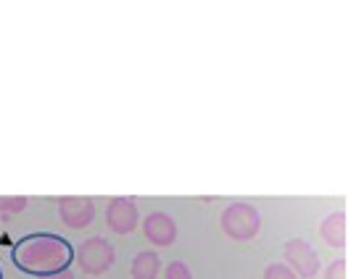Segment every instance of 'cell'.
Segmentation results:
<instances>
[{"mask_svg":"<svg viewBox=\"0 0 364 279\" xmlns=\"http://www.w3.org/2000/svg\"><path fill=\"white\" fill-rule=\"evenodd\" d=\"M74 261V251L69 240L50 232H35L21 237L14 245V263L18 271L32 277H50L58 271H66Z\"/></svg>","mask_w":364,"mask_h":279,"instance_id":"obj_1","label":"cell"},{"mask_svg":"<svg viewBox=\"0 0 364 279\" xmlns=\"http://www.w3.org/2000/svg\"><path fill=\"white\" fill-rule=\"evenodd\" d=\"M222 232L228 234L230 240H237V243H246V240H254L259 229H262V217L251 203H230L225 211H222Z\"/></svg>","mask_w":364,"mask_h":279,"instance_id":"obj_2","label":"cell"},{"mask_svg":"<svg viewBox=\"0 0 364 279\" xmlns=\"http://www.w3.org/2000/svg\"><path fill=\"white\" fill-rule=\"evenodd\" d=\"M117 261V251H114V245L109 240H103V237H90V240H85L80 245V251H77V263H80V269L85 274H90V277H100V274H106V271L114 266Z\"/></svg>","mask_w":364,"mask_h":279,"instance_id":"obj_3","label":"cell"},{"mask_svg":"<svg viewBox=\"0 0 364 279\" xmlns=\"http://www.w3.org/2000/svg\"><path fill=\"white\" fill-rule=\"evenodd\" d=\"M282 253H285V261H288L285 266H288L296 277L314 279L319 274V256H317V251L306 243V240L293 237V240H288V243H285Z\"/></svg>","mask_w":364,"mask_h":279,"instance_id":"obj_4","label":"cell"},{"mask_svg":"<svg viewBox=\"0 0 364 279\" xmlns=\"http://www.w3.org/2000/svg\"><path fill=\"white\" fill-rule=\"evenodd\" d=\"M58 217L69 229H85L95 219L92 198H61L58 200Z\"/></svg>","mask_w":364,"mask_h":279,"instance_id":"obj_5","label":"cell"},{"mask_svg":"<svg viewBox=\"0 0 364 279\" xmlns=\"http://www.w3.org/2000/svg\"><path fill=\"white\" fill-rule=\"evenodd\" d=\"M137 219H140V214H137L135 200L114 198L109 206H106V224H109L111 232L129 234L137 226Z\"/></svg>","mask_w":364,"mask_h":279,"instance_id":"obj_6","label":"cell"},{"mask_svg":"<svg viewBox=\"0 0 364 279\" xmlns=\"http://www.w3.org/2000/svg\"><path fill=\"white\" fill-rule=\"evenodd\" d=\"M143 234H146V240H151L156 248H169L177 240V224H174V219L169 214L154 211L143 221Z\"/></svg>","mask_w":364,"mask_h":279,"instance_id":"obj_7","label":"cell"},{"mask_svg":"<svg viewBox=\"0 0 364 279\" xmlns=\"http://www.w3.org/2000/svg\"><path fill=\"white\" fill-rule=\"evenodd\" d=\"M319 237L330 245V248H343L346 245V214L343 211H333L322 219L319 224Z\"/></svg>","mask_w":364,"mask_h":279,"instance_id":"obj_8","label":"cell"},{"mask_svg":"<svg viewBox=\"0 0 364 279\" xmlns=\"http://www.w3.org/2000/svg\"><path fill=\"white\" fill-rule=\"evenodd\" d=\"M161 271V258L159 253L154 251H140L132 258V266H129V277L132 279H156Z\"/></svg>","mask_w":364,"mask_h":279,"instance_id":"obj_9","label":"cell"},{"mask_svg":"<svg viewBox=\"0 0 364 279\" xmlns=\"http://www.w3.org/2000/svg\"><path fill=\"white\" fill-rule=\"evenodd\" d=\"M264 279H299L285 263H269L264 269Z\"/></svg>","mask_w":364,"mask_h":279,"instance_id":"obj_10","label":"cell"},{"mask_svg":"<svg viewBox=\"0 0 364 279\" xmlns=\"http://www.w3.org/2000/svg\"><path fill=\"white\" fill-rule=\"evenodd\" d=\"M164 279H193V274H191V269H188V263L172 261L169 266H166Z\"/></svg>","mask_w":364,"mask_h":279,"instance_id":"obj_11","label":"cell"},{"mask_svg":"<svg viewBox=\"0 0 364 279\" xmlns=\"http://www.w3.org/2000/svg\"><path fill=\"white\" fill-rule=\"evenodd\" d=\"M27 208V198H0V217L3 214H18Z\"/></svg>","mask_w":364,"mask_h":279,"instance_id":"obj_12","label":"cell"},{"mask_svg":"<svg viewBox=\"0 0 364 279\" xmlns=\"http://www.w3.org/2000/svg\"><path fill=\"white\" fill-rule=\"evenodd\" d=\"M325 279H346V258H338L328 266Z\"/></svg>","mask_w":364,"mask_h":279,"instance_id":"obj_13","label":"cell"},{"mask_svg":"<svg viewBox=\"0 0 364 279\" xmlns=\"http://www.w3.org/2000/svg\"><path fill=\"white\" fill-rule=\"evenodd\" d=\"M43 279H74V274L66 269V271H58V274H50V277H43Z\"/></svg>","mask_w":364,"mask_h":279,"instance_id":"obj_14","label":"cell"},{"mask_svg":"<svg viewBox=\"0 0 364 279\" xmlns=\"http://www.w3.org/2000/svg\"><path fill=\"white\" fill-rule=\"evenodd\" d=\"M0 279H3V269H0Z\"/></svg>","mask_w":364,"mask_h":279,"instance_id":"obj_15","label":"cell"}]
</instances>
